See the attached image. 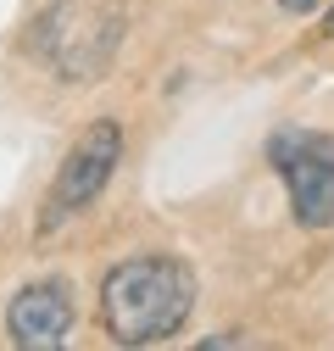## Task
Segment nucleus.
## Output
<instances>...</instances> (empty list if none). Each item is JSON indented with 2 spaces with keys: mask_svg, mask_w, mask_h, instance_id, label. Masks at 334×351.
<instances>
[{
  "mask_svg": "<svg viewBox=\"0 0 334 351\" xmlns=\"http://www.w3.org/2000/svg\"><path fill=\"white\" fill-rule=\"evenodd\" d=\"M318 0H279V12H290V17H301V12H312Z\"/></svg>",
  "mask_w": 334,
  "mask_h": 351,
  "instance_id": "nucleus-6",
  "label": "nucleus"
},
{
  "mask_svg": "<svg viewBox=\"0 0 334 351\" xmlns=\"http://www.w3.org/2000/svg\"><path fill=\"white\" fill-rule=\"evenodd\" d=\"M268 162L290 190V212L301 229H334V140L318 128H279L268 140Z\"/></svg>",
  "mask_w": 334,
  "mask_h": 351,
  "instance_id": "nucleus-4",
  "label": "nucleus"
},
{
  "mask_svg": "<svg viewBox=\"0 0 334 351\" xmlns=\"http://www.w3.org/2000/svg\"><path fill=\"white\" fill-rule=\"evenodd\" d=\"M329 28H334V0H329Z\"/></svg>",
  "mask_w": 334,
  "mask_h": 351,
  "instance_id": "nucleus-7",
  "label": "nucleus"
},
{
  "mask_svg": "<svg viewBox=\"0 0 334 351\" xmlns=\"http://www.w3.org/2000/svg\"><path fill=\"white\" fill-rule=\"evenodd\" d=\"M123 28H129V12L117 0H51L34 23V51L51 62L56 78L84 84L112 67Z\"/></svg>",
  "mask_w": 334,
  "mask_h": 351,
  "instance_id": "nucleus-2",
  "label": "nucleus"
},
{
  "mask_svg": "<svg viewBox=\"0 0 334 351\" xmlns=\"http://www.w3.org/2000/svg\"><path fill=\"white\" fill-rule=\"evenodd\" d=\"M117 162H123V128L112 117H95L90 128H78V140L67 145L56 179H51L45 212H39V234H56L62 223H73L78 212H90L106 195Z\"/></svg>",
  "mask_w": 334,
  "mask_h": 351,
  "instance_id": "nucleus-3",
  "label": "nucleus"
},
{
  "mask_svg": "<svg viewBox=\"0 0 334 351\" xmlns=\"http://www.w3.org/2000/svg\"><path fill=\"white\" fill-rule=\"evenodd\" d=\"M6 335L17 351H62L73 335V290L67 279H34L6 306Z\"/></svg>",
  "mask_w": 334,
  "mask_h": 351,
  "instance_id": "nucleus-5",
  "label": "nucleus"
},
{
  "mask_svg": "<svg viewBox=\"0 0 334 351\" xmlns=\"http://www.w3.org/2000/svg\"><path fill=\"white\" fill-rule=\"evenodd\" d=\"M195 313V274L179 256H123L101 279V324L117 346H162Z\"/></svg>",
  "mask_w": 334,
  "mask_h": 351,
  "instance_id": "nucleus-1",
  "label": "nucleus"
}]
</instances>
